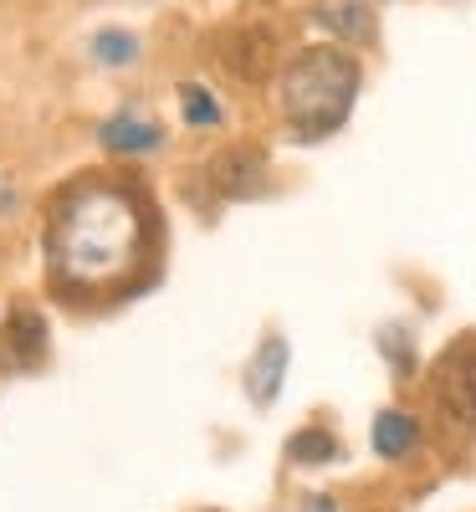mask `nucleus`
Wrapping results in <instances>:
<instances>
[{
  "label": "nucleus",
  "instance_id": "nucleus-1",
  "mask_svg": "<svg viewBox=\"0 0 476 512\" xmlns=\"http://www.w3.org/2000/svg\"><path fill=\"white\" fill-rule=\"evenodd\" d=\"M154 246L149 205L134 185L77 180L57 195L47 221V267L67 292H118L128 287Z\"/></svg>",
  "mask_w": 476,
  "mask_h": 512
},
{
  "label": "nucleus",
  "instance_id": "nucleus-2",
  "mask_svg": "<svg viewBox=\"0 0 476 512\" xmlns=\"http://www.w3.org/2000/svg\"><path fill=\"white\" fill-rule=\"evenodd\" d=\"M359 82L364 72L343 47H302L277 77V108H282V123L292 128V139L318 144L338 134L354 113Z\"/></svg>",
  "mask_w": 476,
  "mask_h": 512
},
{
  "label": "nucleus",
  "instance_id": "nucleus-3",
  "mask_svg": "<svg viewBox=\"0 0 476 512\" xmlns=\"http://www.w3.org/2000/svg\"><path fill=\"white\" fill-rule=\"evenodd\" d=\"M430 390H436V400L476 431V333H461L456 344L436 359V369H430Z\"/></svg>",
  "mask_w": 476,
  "mask_h": 512
},
{
  "label": "nucleus",
  "instance_id": "nucleus-4",
  "mask_svg": "<svg viewBox=\"0 0 476 512\" xmlns=\"http://www.w3.org/2000/svg\"><path fill=\"white\" fill-rule=\"evenodd\" d=\"M215 57L226 62L231 77L262 82V77L272 72V62H277V41H272L262 26H231V31L215 36Z\"/></svg>",
  "mask_w": 476,
  "mask_h": 512
},
{
  "label": "nucleus",
  "instance_id": "nucleus-5",
  "mask_svg": "<svg viewBox=\"0 0 476 512\" xmlns=\"http://www.w3.org/2000/svg\"><path fill=\"white\" fill-rule=\"evenodd\" d=\"M47 359V318L31 303H16L0 333V369H36Z\"/></svg>",
  "mask_w": 476,
  "mask_h": 512
},
{
  "label": "nucleus",
  "instance_id": "nucleus-6",
  "mask_svg": "<svg viewBox=\"0 0 476 512\" xmlns=\"http://www.w3.org/2000/svg\"><path fill=\"white\" fill-rule=\"evenodd\" d=\"M287 359H292L287 338H282V333H267V338H262V349L246 359V395H251V405H262V410H267V405L277 400L282 374H287Z\"/></svg>",
  "mask_w": 476,
  "mask_h": 512
},
{
  "label": "nucleus",
  "instance_id": "nucleus-7",
  "mask_svg": "<svg viewBox=\"0 0 476 512\" xmlns=\"http://www.w3.org/2000/svg\"><path fill=\"white\" fill-rule=\"evenodd\" d=\"M98 139L113 154H154V149H164V128L149 113H139V108H123V113H113L98 128Z\"/></svg>",
  "mask_w": 476,
  "mask_h": 512
},
{
  "label": "nucleus",
  "instance_id": "nucleus-8",
  "mask_svg": "<svg viewBox=\"0 0 476 512\" xmlns=\"http://www.w3.org/2000/svg\"><path fill=\"white\" fill-rule=\"evenodd\" d=\"M210 185L221 190L226 200L262 195V154H246V149L215 154V159H210Z\"/></svg>",
  "mask_w": 476,
  "mask_h": 512
},
{
  "label": "nucleus",
  "instance_id": "nucleus-9",
  "mask_svg": "<svg viewBox=\"0 0 476 512\" xmlns=\"http://www.w3.org/2000/svg\"><path fill=\"white\" fill-rule=\"evenodd\" d=\"M415 446H420V420L405 415V410H379V420H374V456L400 461Z\"/></svg>",
  "mask_w": 476,
  "mask_h": 512
},
{
  "label": "nucleus",
  "instance_id": "nucleus-10",
  "mask_svg": "<svg viewBox=\"0 0 476 512\" xmlns=\"http://www.w3.org/2000/svg\"><path fill=\"white\" fill-rule=\"evenodd\" d=\"M318 21L343 41H374V11L364 0H328V6H318Z\"/></svg>",
  "mask_w": 476,
  "mask_h": 512
},
{
  "label": "nucleus",
  "instance_id": "nucleus-11",
  "mask_svg": "<svg viewBox=\"0 0 476 512\" xmlns=\"http://www.w3.org/2000/svg\"><path fill=\"white\" fill-rule=\"evenodd\" d=\"M287 461L292 466H333V461H343V446L323 431V425H308V431H297L287 441Z\"/></svg>",
  "mask_w": 476,
  "mask_h": 512
},
{
  "label": "nucleus",
  "instance_id": "nucleus-12",
  "mask_svg": "<svg viewBox=\"0 0 476 512\" xmlns=\"http://www.w3.org/2000/svg\"><path fill=\"white\" fill-rule=\"evenodd\" d=\"M88 52H93L98 67H134L139 62V36L123 31V26H103V31H93Z\"/></svg>",
  "mask_w": 476,
  "mask_h": 512
},
{
  "label": "nucleus",
  "instance_id": "nucleus-13",
  "mask_svg": "<svg viewBox=\"0 0 476 512\" xmlns=\"http://www.w3.org/2000/svg\"><path fill=\"white\" fill-rule=\"evenodd\" d=\"M180 113L190 128H221V103H215L210 88H200V82H180Z\"/></svg>",
  "mask_w": 476,
  "mask_h": 512
},
{
  "label": "nucleus",
  "instance_id": "nucleus-14",
  "mask_svg": "<svg viewBox=\"0 0 476 512\" xmlns=\"http://www.w3.org/2000/svg\"><path fill=\"white\" fill-rule=\"evenodd\" d=\"M379 349L389 354V359H395V369H410V349H405V328H384V338H379Z\"/></svg>",
  "mask_w": 476,
  "mask_h": 512
}]
</instances>
